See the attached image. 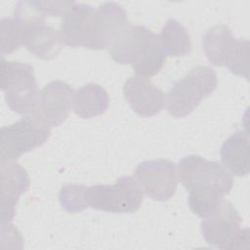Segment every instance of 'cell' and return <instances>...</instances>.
<instances>
[{
	"mask_svg": "<svg viewBox=\"0 0 250 250\" xmlns=\"http://www.w3.org/2000/svg\"><path fill=\"white\" fill-rule=\"evenodd\" d=\"M181 184L188 190L190 211L202 218L212 211L232 188V177L217 161L190 154L178 164Z\"/></svg>",
	"mask_w": 250,
	"mask_h": 250,
	"instance_id": "cell-1",
	"label": "cell"
},
{
	"mask_svg": "<svg viewBox=\"0 0 250 250\" xmlns=\"http://www.w3.org/2000/svg\"><path fill=\"white\" fill-rule=\"evenodd\" d=\"M108 51L114 62L131 64L137 75L147 78L157 74L166 60L159 36L144 25H129Z\"/></svg>",
	"mask_w": 250,
	"mask_h": 250,
	"instance_id": "cell-2",
	"label": "cell"
},
{
	"mask_svg": "<svg viewBox=\"0 0 250 250\" xmlns=\"http://www.w3.org/2000/svg\"><path fill=\"white\" fill-rule=\"evenodd\" d=\"M218 84L215 70L208 65H197L174 83L165 96L167 111L174 117L189 115L216 90Z\"/></svg>",
	"mask_w": 250,
	"mask_h": 250,
	"instance_id": "cell-3",
	"label": "cell"
},
{
	"mask_svg": "<svg viewBox=\"0 0 250 250\" xmlns=\"http://www.w3.org/2000/svg\"><path fill=\"white\" fill-rule=\"evenodd\" d=\"M202 48L213 65L227 66L231 73L249 78V41L235 38L228 25L209 28L202 37Z\"/></svg>",
	"mask_w": 250,
	"mask_h": 250,
	"instance_id": "cell-4",
	"label": "cell"
},
{
	"mask_svg": "<svg viewBox=\"0 0 250 250\" xmlns=\"http://www.w3.org/2000/svg\"><path fill=\"white\" fill-rule=\"evenodd\" d=\"M14 17L22 27V45L41 60H52L64 44L60 30L45 23V17L31 1H20L15 7Z\"/></svg>",
	"mask_w": 250,
	"mask_h": 250,
	"instance_id": "cell-5",
	"label": "cell"
},
{
	"mask_svg": "<svg viewBox=\"0 0 250 250\" xmlns=\"http://www.w3.org/2000/svg\"><path fill=\"white\" fill-rule=\"evenodd\" d=\"M1 89L10 109L18 114H29L36 105L39 91L30 64L5 61L1 62Z\"/></svg>",
	"mask_w": 250,
	"mask_h": 250,
	"instance_id": "cell-6",
	"label": "cell"
},
{
	"mask_svg": "<svg viewBox=\"0 0 250 250\" xmlns=\"http://www.w3.org/2000/svg\"><path fill=\"white\" fill-rule=\"evenodd\" d=\"M144 191L131 176H122L113 185L87 188L88 207L110 213H134L142 205Z\"/></svg>",
	"mask_w": 250,
	"mask_h": 250,
	"instance_id": "cell-7",
	"label": "cell"
},
{
	"mask_svg": "<svg viewBox=\"0 0 250 250\" xmlns=\"http://www.w3.org/2000/svg\"><path fill=\"white\" fill-rule=\"evenodd\" d=\"M51 127L33 113L9 126L1 128V160H16L23 153L44 145L50 135Z\"/></svg>",
	"mask_w": 250,
	"mask_h": 250,
	"instance_id": "cell-8",
	"label": "cell"
},
{
	"mask_svg": "<svg viewBox=\"0 0 250 250\" xmlns=\"http://www.w3.org/2000/svg\"><path fill=\"white\" fill-rule=\"evenodd\" d=\"M135 180L147 196L153 200L167 201L177 189L175 163L163 158L143 161L135 169Z\"/></svg>",
	"mask_w": 250,
	"mask_h": 250,
	"instance_id": "cell-9",
	"label": "cell"
},
{
	"mask_svg": "<svg viewBox=\"0 0 250 250\" xmlns=\"http://www.w3.org/2000/svg\"><path fill=\"white\" fill-rule=\"evenodd\" d=\"M241 218L235 207L221 200L207 215L202 217L200 229L203 238L210 246L229 249L230 243L240 230Z\"/></svg>",
	"mask_w": 250,
	"mask_h": 250,
	"instance_id": "cell-10",
	"label": "cell"
},
{
	"mask_svg": "<svg viewBox=\"0 0 250 250\" xmlns=\"http://www.w3.org/2000/svg\"><path fill=\"white\" fill-rule=\"evenodd\" d=\"M74 90L69 84L55 80L39 91L37 103L31 112L49 127L62 124L72 108Z\"/></svg>",
	"mask_w": 250,
	"mask_h": 250,
	"instance_id": "cell-11",
	"label": "cell"
},
{
	"mask_svg": "<svg viewBox=\"0 0 250 250\" xmlns=\"http://www.w3.org/2000/svg\"><path fill=\"white\" fill-rule=\"evenodd\" d=\"M126 11L115 2L100 5L93 15L92 50L110 49L128 28Z\"/></svg>",
	"mask_w": 250,
	"mask_h": 250,
	"instance_id": "cell-12",
	"label": "cell"
},
{
	"mask_svg": "<svg viewBox=\"0 0 250 250\" xmlns=\"http://www.w3.org/2000/svg\"><path fill=\"white\" fill-rule=\"evenodd\" d=\"M29 188V177L23 167L14 160H1V225L10 224L17 203Z\"/></svg>",
	"mask_w": 250,
	"mask_h": 250,
	"instance_id": "cell-13",
	"label": "cell"
},
{
	"mask_svg": "<svg viewBox=\"0 0 250 250\" xmlns=\"http://www.w3.org/2000/svg\"><path fill=\"white\" fill-rule=\"evenodd\" d=\"M123 94L133 111L142 117L159 113L165 104L163 92L147 77L135 75L128 78L123 87Z\"/></svg>",
	"mask_w": 250,
	"mask_h": 250,
	"instance_id": "cell-14",
	"label": "cell"
},
{
	"mask_svg": "<svg viewBox=\"0 0 250 250\" xmlns=\"http://www.w3.org/2000/svg\"><path fill=\"white\" fill-rule=\"evenodd\" d=\"M94 11L91 5L74 3L63 15L60 31L65 45L92 50Z\"/></svg>",
	"mask_w": 250,
	"mask_h": 250,
	"instance_id": "cell-15",
	"label": "cell"
},
{
	"mask_svg": "<svg viewBox=\"0 0 250 250\" xmlns=\"http://www.w3.org/2000/svg\"><path fill=\"white\" fill-rule=\"evenodd\" d=\"M249 135L247 131H236L221 147V160L231 174L243 177L249 173Z\"/></svg>",
	"mask_w": 250,
	"mask_h": 250,
	"instance_id": "cell-16",
	"label": "cell"
},
{
	"mask_svg": "<svg viewBox=\"0 0 250 250\" xmlns=\"http://www.w3.org/2000/svg\"><path fill=\"white\" fill-rule=\"evenodd\" d=\"M109 98L104 88L99 84L89 83L74 91L72 109L83 119L104 114L108 107Z\"/></svg>",
	"mask_w": 250,
	"mask_h": 250,
	"instance_id": "cell-17",
	"label": "cell"
},
{
	"mask_svg": "<svg viewBox=\"0 0 250 250\" xmlns=\"http://www.w3.org/2000/svg\"><path fill=\"white\" fill-rule=\"evenodd\" d=\"M158 36L166 56L183 57L190 54L191 40L189 33L177 20L169 19Z\"/></svg>",
	"mask_w": 250,
	"mask_h": 250,
	"instance_id": "cell-18",
	"label": "cell"
},
{
	"mask_svg": "<svg viewBox=\"0 0 250 250\" xmlns=\"http://www.w3.org/2000/svg\"><path fill=\"white\" fill-rule=\"evenodd\" d=\"M87 188L76 184L63 185L59 192L61 206L70 214H75L88 208Z\"/></svg>",
	"mask_w": 250,
	"mask_h": 250,
	"instance_id": "cell-19",
	"label": "cell"
},
{
	"mask_svg": "<svg viewBox=\"0 0 250 250\" xmlns=\"http://www.w3.org/2000/svg\"><path fill=\"white\" fill-rule=\"evenodd\" d=\"M1 55L11 54L22 45V27L21 21L13 18L1 20Z\"/></svg>",
	"mask_w": 250,
	"mask_h": 250,
	"instance_id": "cell-20",
	"label": "cell"
},
{
	"mask_svg": "<svg viewBox=\"0 0 250 250\" xmlns=\"http://www.w3.org/2000/svg\"><path fill=\"white\" fill-rule=\"evenodd\" d=\"M44 17H63L75 3L73 1H31Z\"/></svg>",
	"mask_w": 250,
	"mask_h": 250,
	"instance_id": "cell-21",
	"label": "cell"
}]
</instances>
